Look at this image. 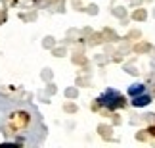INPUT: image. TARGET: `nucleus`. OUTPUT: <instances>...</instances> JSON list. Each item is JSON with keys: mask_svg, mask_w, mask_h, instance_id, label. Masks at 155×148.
<instances>
[{"mask_svg": "<svg viewBox=\"0 0 155 148\" xmlns=\"http://www.w3.org/2000/svg\"><path fill=\"white\" fill-rule=\"evenodd\" d=\"M98 102L102 106H105V108H109V110H117L119 106H123L124 100H123V94L119 91H115V88H107L102 96L98 98Z\"/></svg>", "mask_w": 155, "mask_h": 148, "instance_id": "f257e3e1", "label": "nucleus"}, {"mask_svg": "<svg viewBox=\"0 0 155 148\" xmlns=\"http://www.w3.org/2000/svg\"><path fill=\"white\" fill-rule=\"evenodd\" d=\"M151 104V96L150 94H138V96L132 98V106H136V108H144V106H150Z\"/></svg>", "mask_w": 155, "mask_h": 148, "instance_id": "f03ea898", "label": "nucleus"}, {"mask_svg": "<svg viewBox=\"0 0 155 148\" xmlns=\"http://www.w3.org/2000/svg\"><path fill=\"white\" fill-rule=\"evenodd\" d=\"M146 88H144V85L142 83H136V85H132L128 88V94H130V98H134V96H138V94H142Z\"/></svg>", "mask_w": 155, "mask_h": 148, "instance_id": "7ed1b4c3", "label": "nucleus"}]
</instances>
